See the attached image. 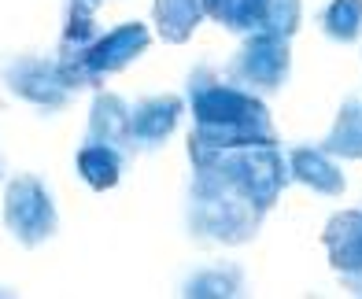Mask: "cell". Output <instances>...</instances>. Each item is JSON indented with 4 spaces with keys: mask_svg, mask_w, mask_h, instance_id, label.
<instances>
[{
    "mask_svg": "<svg viewBox=\"0 0 362 299\" xmlns=\"http://www.w3.org/2000/svg\"><path fill=\"white\" fill-rule=\"evenodd\" d=\"M122 152H115V148L107 144H81V152H78V177L86 181L89 189L96 192H104L111 185H119V174H122Z\"/></svg>",
    "mask_w": 362,
    "mask_h": 299,
    "instance_id": "5bb4252c",
    "label": "cell"
},
{
    "mask_svg": "<svg viewBox=\"0 0 362 299\" xmlns=\"http://www.w3.org/2000/svg\"><path fill=\"white\" fill-rule=\"evenodd\" d=\"M204 19V0H156V30L163 41L185 45Z\"/></svg>",
    "mask_w": 362,
    "mask_h": 299,
    "instance_id": "4fadbf2b",
    "label": "cell"
},
{
    "mask_svg": "<svg viewBox=\"0 0 362 299\" xmlns=\"http://www.w3.org/2000/svg\"><path fill=\"white\" fill-rule=\"evenodd\" d=\"M322 30L333 41H355L362 33V0H333L322 15Z\"/></svg>",
    "mask_w": 362,
    "mask_h": 299,
    "instance_id": "2e32d148",
    "label": "cell"
},
{
    "mask_svg": "<svg viewBox=\"0 0 362 299\" xmlns=\"http://www.w3.org/2000/svg\"><path fill=\"white\" fill-rule=\"evenodd\" d=\"M296 26H300V0H267V23H262V30L292 37Z\"/></svg>",
    "mask_w": 362,
    "mask_h": 299,
    "instance_id": "ac0fdd59",
    "label": "cell"
},
{
    "mask_svg": "<svg viewBox=\"0 0 362 299\" xmlns=\"http://www.w3.org/2000/svg\"><path fill=\"white\" fill-rule=\"evenodd\" d=\"M189 159L200 174H211L226 189L244 196L255 211L267 214L281 189L288 185V163L277 144H252V148H200L189 144Z\"/></svg>",
    "mask_w": 362,
    "mask_h": 299,
    "instance_id": "7a4b0ae2",
    "label": "cell"
},
{
    "mask_svg": "<svg viewBox=\"0 0 362 299\" xmlns=\"http://www.w3.org/2000/svg\"><path fill=\"white\" fill-rule=\"evenodd\" d=\"M267 214L255 211L244 196L226 189L211 174L196 170L192 189H189V229L200 240H218V244H248Z\"/></svg>",
    "mask_w": 362,
    "mask_h": 299,
    "instance_id": "3957f363",
    "label": "cell"
},
{
    "mask_svg": "<svg viewBox=\"0 0 362 299\" xmlns=\"http://www.w3.org/2000/svg\"><path fill=\"white\" fill-rule=\"evenodd\" d=\"M240 270L233 266H211V270H200L196 277H189L185 295H240Z\"/></svg>",
    "mask_w": 362,
    "mask_h": 299,
    "instance_id": "e0dca14e",
    "label": "cell"
},
{
    "mask_svg": "<svg viewBox=\"0 0 362 299\" xmlns=\"http://www.w3.org/2000/svg\"><path fill=\"white\" fill-rule=\"evenodd\" d=\"M4 225L23 247H37L48 237H56L59 214L56 199L48 196L41 177L34 174H15L4 189Z\"/></svg>",
    "mask_w": 362,
    "mask_h": 299,
    "instance_id": "5b68a950",
    "label": "cell"
},
{
    "mask_svg": "<svg viewBox=\"0 0 362 299\" xmlns=\"http://www.w3.org/2000/svg\"><path fill=\"white\" fill-rule=\"evenodd\" d=\"M89 4H100V0H89Z\"/></svg>",
    "mask_w": 362,
    "mask_h": 299,
    "instance_id": "ffe728a7",
    "label": "cell"
},
{
    "mask_svg": "<svg viewBox=\"0 0 362 299\" xmlns=\"http://www.w3.org/2000/svg\"><path fill=\"white\" fill-rule=\"evenodd\" d=\"M189 104L196 129L189 133V144L200 148H252V144H277V133L270 122L267 104L240 89L237 81H218L211 71L192 74Z\"/></svg>",
    "mask_w": 362,
    "mask_h": 299,
    "instance_id": "6da1fadb",
    "label": "cell"
},
{
    "mask_svg": "<svg viewBox=\"0 0 362 299\" xmlns=\"http://www.w3.org/2000/svg\"><path fill=\"white\" fill-rule=\"evenodd\" d=\"M89 144H107L115 152L129 156L134 152V141H129V107L122 104V96L115 93H96L93 111H89Z\"/></svg>",
    "mask_w": 362,
    "mask_h": 299,
    "instance_id": "30bf717a",
    "label": "cell"
},
{
    "mask_svg": "<svg viewBox=\"0 0 362 299\" xmlns=\"http://www.w3.org/2000/svg\"><path fill=\"white\" fill-rule=\"evenodd\" d=\"M181 96H152V100H141V104L129 111V141H134V152L137 148H159L163 141L174 133L177 119H181Z\"/></svg>",
    "mask_w": 362,
    "mask_h": 299,
    "instance_id": "9c48e42d",
    "label": "cell"
},
{
    "mask_svg": "<svg viewBox=\"0 0 362 299\" xmlns=\"http://www.w3.org/2000/svg\"><path fill=\"white\" fill-rule=\"evenodd\" d=\"M148 41H152V33H148L144 23H122L119 30L111 33H100L89 48H81L78 56L71 59H56L63 81H67L71 89H100L107 74H119L122 66L134 63Z\"/></svg>",
    "mask_w": 362,
    "mask_h": 299,
    "instance_id": "277c9868",
    "label": "cell"
},
{
    "mask_svg": "<svg viewBox=\"0 0 362 299\" xmlns=\"http://www.w3.org/2000/svg\"><path fill=\"white\" fill-rule=\"evenodd\" d=\"M292 66V48L288 37L270 30H255L248 41L240 45L237 59L229 63V81H237L240 89L248 93H277L288 78Z\"/></svg>",
    "mask_w": 362,
    "mask_h": 299,
    "instance_id": "8992f818",
    "label": "cell"
},
{
    "mask_svg": "<svg viewBox=\"0 0 362 299\" xmlns=\"http://www.w3.org/2000/svg\"><path fill=\"white\" fill-rule=\"evenodd\" d=\"M204 15L233 33H255L267 23V0H204Z\"/></svg>",
    "mask_w": 362,
    "mask_h": 299,
    "instance_id": "9a60e30c",
    "label": "cell"
},
{
    "mask_svg": "<svg viewBox=\"0 0 362 299\" xmlns=\"http://www.w3.org/2000/svg\"><path fill=\"white\" fill-rule=\"evenodd\" d=\"M318 148L340 159H362V96L344 100L333 129L325 133V141Z\"/></svg>",
    "mask_w": 362,
    "mask_h": 299,
    "instance_id": "7c38bea8",
    "label": "cell"
},
{
    "mask_svg": "<svg viewBox=\"0 0 362 299\" xmlns=\"http://www.w3.org/2000/svg\"><path fill=\"white\" fill-rule=\"evenodd\" d=\"M288 177L300 181V185L315 189L322 196H340L344 192V174L340 166L333 163V156L322 152V148H292L288 152Z\"/></svg>",
    "mask_w": 362,
    "mask_h": 299,
    "instance_id": "8fae6325",
    "label": "cell"
},
{
    "mask_svg": "<svg viewBox=\"0 0 362 299\" xmlns=\"http://www.w3.org/2000/svg\"><path fill=\"white\" fill-rule=\"evenodd\" d=\"M0 78H4V86L26 100V104L34 107H45V111H59L71 104V86L63 81L56 59H41V56H15L4 63V71H0Z\"/></svg>",
    "mask_w": 362,
    "mask_h": 299,
    "instance_id": "52a82bcc",
    "label": "cell"
},
{
    "mask_svg": "<svg viewBox=\"0 0 362 299\" xmlns=\"http://www.w3.org/2000/svg\"><path fill=\"white\" fill-rule=\"evenodd\" d=\"M322 244L344 285L362 295V207L333 214L322 233Z\"/></svg>",
    "mask_w": 362,
    "mask_h": 299,
    "instance_id": "ba28073f",
    "label": "cell"
},
{
    "mask_svg": "<svg viewBox=\"0 0 362 299\" xmlns=\"http://www.w3.org/2000/svg\"><path fill=\"white\" fill-rule=\"evenodd\" d=\"M4 174H8V170H4V156H0V181H4Z\"/></svg>",
    "mask_w": 362,
    "mask_h": 299,
    "instance_id": "d6986e66",
    "label": "cell"
}]
</instances>
